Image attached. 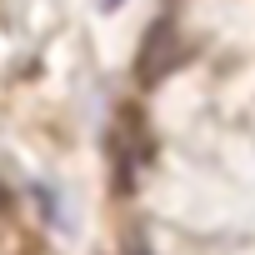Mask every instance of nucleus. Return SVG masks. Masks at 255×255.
Masks as SVG:
<instances>
[{"instance_id": "nucleus-1", "label": "nucleus", "mask_w": 255, "mask_h": 255, "mask_svg": "<svg viewBox=\"0 0 255 255\" xmlns=\"http://www.w3.org/2000/svg\"><path fill=\"white\" fill-rule=\"evenodd\" d=\"M175 60H180V35H175V25H170V20H155V25L145 30V45H140V55H135V70H140V80H145V85L165 80V75L175 70Z\"/></svg>"}, {"instance_id": "nucleus-2", "label": "nucleus", "mask_w": 255, "mask_h": 255, "mask_svg": "<svg viewBox=\"0 0 255 255\" xmlns=\"http://www.w3.org/2000/svg\"><path fill=\"white\" fill-rule=\"evenodd\" d=\"M105 5H110V10H115V5H120V0H105Z\"/></svg>"}, {"instance_id": "nucleus-3", "label": "nucleus", "mask_w": 255, "mask_h": 255, "mask_svg": "<svg viewBox=\"0 0 255 255\" xmlns=\"http://www.w3.org/2000/svg\"><path fill=\"white\" fill-rule=\"evenodd\" d=\"M130 255H150V250H130Z\"/></svg>"}]
</instances>
